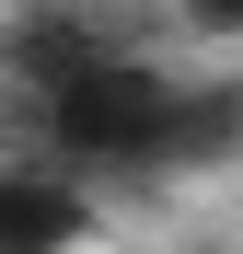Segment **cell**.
Returning a JSON list of instances; mask_svg holds the SVG:
<instances>
[{
  "instance_id": "cell-1",
  "label": "cell",
  "mask_w": 243,
  "mask_h": 254,
  "mask_svg": "<svg viewBox=\"0 0 243 254\" xmlns=\"http://www.w3.org/2000/svg\"><path fill=\"white\" fill-rule=\"evenodd\" d=\"M93 208H81V174H47V162H0V254H81Z\"/></svg>"
},
{
  "instance_id": "cell-2",
  "label": "cell",
  "mask_w": 243,
  "mask_h": 254,
  "mask_svg": "<svg viewBox=\"0 0 243 254\" xmlns=\"http://www.w3.org/2000/svg\"><path fill=\"white\" fill-rule=\"evenodd\" d=\"M174 12H185L197 35H243V0H174Z\"/></svg>"
},
{
  "instance_id": "cell-3",
  "label": "cell",
  "mask_w": 243,
  "mask_h": 254,
  "mask_svg": "<svg viewBox=\"0 0 243 254\" xmlns=\"http://www.w3.org/2000/svg\"><path fill=\"white\" fill-rule=\"evenodd\" d=\"M0 127H12V104H0Z\"/></svg>"
}]
</instances>
